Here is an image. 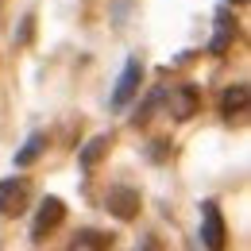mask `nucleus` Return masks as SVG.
I'll return each mask as SVG.
<instances>
[{
  "instance_id": "f257e3e1",
  "label": "nucleus",
  "mask_w": 251,
  "mask_h": 251,
  "mask_svg": "<svg viewBox=\"0 0 251 251\" xmlns=\"http://www.w3.org/2000/svg\"><path fill=\"white\" fill-rule=\"evenodd\" d=\"M201 244L209 251L228 248V228H224V217H220L217 201H201Z\"/></svg>"
},
{
  "instance_id": "f03ea898",
  "label": "nucleus",
  "mask_w": 251,
  "mask_h": 251,
  "mask_svg": "<svg viewBox=\"0 0 251 251\" xmlns=\"http://www.w3.org/2000/svg\"><path fill=\"white\" fill-rule=\"evenodd\" d=\"M62 220H66V205L58 197H43L39 209H35V220H31V240H47Z\"/></svg>"
},
{
  "instance_id": "7ed1b4c3",
  "label": "nucleus",
  "mask_w": 251,
  "mask_h": 251,
  "mask_svg": "<svg viewBox=\"0 0 251 251\" xmlns=\"http://www.w3.org/2000/svg\"><path fill=\"white\" fill-rule=\"evenodd\" d=\"M104 209H108L116 220H131L135 213H139V189H131V186H112L108 193H104Z\"/></svg>"
},
{
  "instance_id": "20e7f679",
  "label": "nucleus",
  "mask_w": 251,
  "mask_h": 251,
  "mask_svg": "<svg viewBox=\"0 0 251 251\" xmlns=\"http://www.w3.org/2000/svg\"><path fill=\"white\" fill-rule=\"evenodd\" d=\"M139 81H143V62H139V58H127L124 74H120V81H116V89H112V108H124L127 100L139 93Z\"/></svg>"
},
{
  "instance_id": "39448f33",
  "label": "nucleus",
  "mask_w": 251,
  "mask_h": 251,
  "mask_svg": "<svg viewBox=\"0 0 251 251\" xmlns=\"http://www.w3.org/2000/svg\"><path fill=\"white\" fill-rule=\"evenodd\" d=\"M27 201V182L24 178H4L0 182V217H16Z\"/></svg>"
},
{
  "instance_id": "423d86ee",
  "label": "nucleus",
  "mask_w": 251,
  "mask_h": 251,
  "mask_svg": "<svg viewBox=\"0 0 251 251\" xmlns=\"http://www.w3.org/2000/svg\"><path fill=\"white\" fill-rule=\"evenodd\" d=\"M248 112V85L240 81V85H232V89H224V97H220V116H244Z\"/></svg>"
},
{
  "instance_id": "0eeeda50",
  "label": "nucleus",
  "mask_w": 251,
  "mask_h": 251,
  "mask_svg": "<svg viewBox=\"0 0 251 251\" xmlns=\"http://www.w3.org/2000/svg\"><path fill=\"white\" fill-rule=\"evenodd\" d=\"M197 85H178L174 89V97H170V108H174V116L178 120H189L193 112H197Z\"/></svg>"
},
{
  "instance_id": "6e6552de",
  "label": "nucleus",
  "mask_w": 251,
  "mask_h": 251,
  "mask_svg": "<svg viewBox=\"0 0 251 251\" xmlns=\"http://www.w3.org/2000/svg\"><path fill=\"white\" fill-rule=\"evenodd\" d=\"M108 236L104 232H93V228H85V232H77L74 236V244H70V251H108Z\"/></svg>"
},
{
  "instance_id": "1a4fd4ad",
  "label": "nucleus",
  "mask_w": 251,
  "mask_h": 251,
  "mask_svg": "<svg viewBox=\"0 0 251 251\" xmlns=\"http://www.w3.org/2000/svg\"><path fill=\"white\" fill-rule=\"evenodd\" d=\"M104 151H108V135H93V139L81 147V158H77V162H81V170H93L97 162L104 158Z\"/></svg>"
},
{
  "instance_id": "9d476101",
  "label": "nucleus",
  "mask_w": 251,
  "mask_h": 251,
  "mask_svg": "<svg viewBox=\"0 0 251 251\" xmlns=\"http://www.w3.org/2000/svg\"><path fill=\"white\" fill-rule=\"evenodd\" d=\"M43 147H47V135H31V139L16 151V166H20V170H24V166H31L35 158L43 155Z\"/></svg>"
},
{
  "instance_id": "9b49d317",
  "label": "nucleus",
  "mask_w": 251,
  "mask_h": 251,
  "mask_svg": "<svg viewBox=\"0 0 251 251\" xmlns=\"http://www.w3.org/2000/svg\"><path fill=\"white\" fill-rule=\"evenodd\" d=\"M228 4H244V0H228Z\"/></svg>"
},
{
  "instance_id": "f8f14e48",
  "label": "nucleus",
  "mask_w": 251,
  "mask_h": 251,
  "mask_svg": "<svg viewBox=\"0 0 251 251\" xmlns=\"http://www.w3.org/2000/svg\"><path fill=\"white\" fill-rule=\"evenodd\" d=\"M143 251H151V244H147V248H143Z\"/></svg>"
}]
</instances>
